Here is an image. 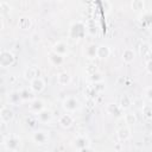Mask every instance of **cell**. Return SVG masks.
I'll return each instance as SVG.
<instances>
[{"label":"cell","mask_w":152,"mask_h":152,"mask_svg":"<svg viewBox=\"0 0 152 152\" xmlns=\"http://www.w3.org/2000/svg\"><path fill=\"white\" fill-rule=\"evenodd\" d=\"M87 31L88 28L86 23H83L82 20H76V21H72L69 26V37L72 40H80L86 37Z\"/></svg>","instance_id":"1"},{"label":"cell","mask_w":152,"mask_h":152,"mask_svg":"<svg viewBox=\"0 0 152 152\" xmlns=\"http://www.w3.org/2000/svg\"><path fill=\"white\" fill-rule=\"evenodd\" d=\"M62 107L63 109L65 110V113H75L77 110H80L81 108V102L80 100L76 97V96H72V95H69L66 96L63 101H62Z\"/></svg>","instance_id":"2"},{"label":"cell","mask_w":152,"mask_h":152,"mask_svg":"<svg viewBox=\"0 0 152 152\" xmlns=\"http://www.w3.org/2000/svg\"><path fill=\"white\" fill-rule=\"evenodd\" d=\"M15 63V56L10 50H0V66L10 68Z\"/></svg>","instance_id":"3"},{"label":"cell","mask_w":152,"mask_h":152,"mask_svg":"<svg viewBox=\"0 0 152 152\" xmlns=\"http://www.w3.org/2000/svg\"><path fill=\"white\" fill-rule=\"evenodd\" d=\"M32 141L37 145H45L49 141V133L44 129H37L32 133Z\"/></svg>","instance_id":"4"},{"label":"cell","mask_w":152,"mask_h":152,"mask_svg":"<svg viewBox=\"0 0 152 152\" xmlns=\"http://www.w3.org/2000/svg\"><path fill=\"white\" fill-rule=\"evenodd\" d=\"M5 145H6V148L10 150L11 152H17L20 147V138L15 134H12L5 138Z\"/></svg>","instance_id":"5"},{"label":"cell","mask_w":152,"mask_h":152,"mask_svg":"<svg viewBox=\"0 0 152 152\" xmlns=\"http://www.w3.org/2000/svg\"><path fill=\"white\" fill-rule=\"evenodd\" d=\"M45 89V82L42 77H36L30 81V90L33 94H40Z\"/></svg>","instance_id":"6"},{"label":"cell","mask_w":152,"mask_h":152,"mask_svg":"<svg viewBox=\"0 0 152 152\" xmlns=\"http://www.w3.org/2000/svg\"><path fill=\"white\" fill-rule=\"evenodd\" d=\"M51 51L55 52V53H57V55H59V56L65 57V56L68 55V52H69V46H68V44H66L65 42L58 40V42H56V43L52 45Z\"/></svg>","instance_id":"7"},{"label":"cell","mask_w":152,"mask_h":152,"mask_svg":"<svg viewBox=\"0 0 152 152\" xmlns=\"http://www.w3.org/2000/svg\"><path fill=\"white\" fill-rule=\"evenodd\" d=\"M44 108H45L44 101L40 100V99H38V97L32 99V100L30 101V103H28V110H30L32 114H36V115H37L40 110H43Z\"/></svg>","instance_id":"8"},{"label":"cell","mask_w":152,"mask_h":152,"mask_svg":"<svg viewBox=\"0 0 152 152\" xmlns=\"http://www.w3.org/2000/svg\"><path fill=\"white\" fill-rule=\"evenodd\" d=\"M72 145L77 151H80V150H82L87 146H90V140L86 135H77V137L74 138Z\"/></svg>","instance_id":"9"},{"label":"cell","mask_w":152,"mask_h":152,"mask_svg":"<svg viewBox=\"0 0 152 152\" xmlns=\"http://www.w3.org/2000/svg\"><path fill=\"white\" fill-rule=\"evenodd\" d=\"M52 119H53L52 110L48 109L46 107L37 114V120H38L39 122H42V124H50V122L52 121Z\"/></svg>","instance_id":"10"},{"label":"cell","mask_w":152,"mask_h":152,"mask_svg":"<svg viewBox=\"0 0 152 152\" xmlns=\"http://www.w3.org/2000/svg\"><path fill=\"white\" fill-rule=\"evenodd\" d=\"M74 116L70 114V113H65V114H62L58 119V125L62 127V128H70L72 125H74Z\"/></svg>","instance_id":"11"},{"label":"cell","mask_w":152,"mask_h":152,"mask_svg":"<svg viewBox=\"0 0 152 152\" xmlns=\"http://www.w3.org/2000/svg\"><path fill=\"white\" fill-rule=\"evenodd\" d=\"M84 57L89 61H93L95 58H97V45L91 43V44H88L86 48H84Z\"/></svg>","instance_id":"12"},{"label":"cell","mask_w":152,"mask_h":152,"mask_svg":"<svg viewBox=\"0 0 152 152\" xmlns=\"http://www.w3.org/2000/svg\"><path fill=\"white\" fill-rule=\"evenodd\" d=\"M48 59H49L50 64L53 65V66H56V68L63 65L64 62H65V58H64L63 56H59V55H57V53H55V52H52V51H50V52L48 53Z\"/></svg>","instance_id":"13"},{"label":"cell","mask_w":152,"mask_h":152,"mask_svg":"<svg viewBox=\"0 0 152 152\" xmlns=\"http://www.w3.org/2000/svg\"><path fill=\"white\" fill-rule=\"evenodd\" d=\"M135 57H137V53H135V51H134L133 49H131V48H126V49H124L122 55H121V58H122L124 63H126V64H131V63L134 62Z\"/></svg>","instance_id":"14"},{"label":"cell","mask_w":152,"mask_h":152,"mask_svg":"<svg viewBox=\"0 0 152 152\" xmlns=\"http://www.w3.org/2000/svg\"><path fill=\"white\" fill-rule=\"evenodd\" d=\"M116 135H118V139L120 141H127L131 139L132 137V132H131V128L129 126H122L118 129L116 132Z\"/></svg>","instance_id":"15"},{"label":"cell","mask_w":152,"mask_h":152,"mask_svg":"<svg viewBox=\"0 0 152 152\" xmlns=\"http://www.w3.org/2000/svg\"><path fill=\"white\" fill-rule=\"evenodd\" d=\"M56 82L58 86H68L71 82V75L68 71H61L57 74Z\"/></svg>","instance_id":"16"},{"label":"cell","mask_w":152,"mask_h":152,"mask_svg":"<svg viewBox=\"0 0 152 152\" xmlns=\"http://www.w3.org/2000/svg\"><path fill=\"white\" fill-rule=\"evenodd\" d=\"M14 119V113H13V110L11 109V108H8V107H4L2 108V110L0 112V120L4 122V124H8V122H11L12 120Z\"/></svg>","instance_id":"17"},{"label":"cell","mask_w":152,"mask_h":152,"mask_svg":"<svg viewBox=\"0 0 152 152\" xmlns=\"http://www.w3.org/2000/svg\"><path fill=\"white\" fill-rule=\"evenodd\" d=\"M39 77V69L34 65H31L24 70V78L27 81H32L33 78Z\"/></svg>","instance_id":"18"},{"label":"cell","mask_w":152,"mask_h":152,"mask_svg":"<svg viewBox=\"0 0 152 152\" xmlns=\"http://www.w3.org/2000/svg\"><path fill=\"white\" fill-rule=\"evenodd\" d=\"M17 25H18V27H19L20 30L26 31V30H28V28L32 27V19H31L30 17L23 15V17H20V18L18 19Z\"/></svg>","instance_id":"19"},{"label":"cell","mask_w":152,"mask_h":152,"mask_svg":"<svg viewBox=\"0 0 152 152\" xmlns=\"http://www.w3.org/2000/svg\"><path fill=\"white\" fill-rule=\"evenodd\" d=\"M110 48L106 44H101V45H97V58L100 59H106L110 56Z\"/></svg>","instance_id":"20"},{"label":"cell","mask_w":152,"mask_h":152,"mask_svg":"<svg viewBox=\"0 0 152 152\" xmlns=\"http://www.w3.org/2000/svg\"><path fill=\"white\" fill-rule=\"evenodd\" d=\"M106 110H107V113L108 114H110V115H115V116H121L122 114V109L120 108V106L118 104V103H108L107 106H106Z\"/></svg>","instance_id":"21"},{"label":"cell","mask_w":152,"mask_h":152,"mask_svg":"<svg viewBox=\"0 0 152 152\" xmlns=\"http://www.w3.org/2000/svg\"><path fill=\"white\" fill-rule=\"evenodd\" d=\"M139 52H140V55L145 58V61H146V59H151V45H150V43L144 42L142 44H140V46H139Z\"/></svg>","instance_id":"22"},{"label":"cell","mask_w":152,"mask_h":152,"mask_svg":"<svg viewBox=\"0 0 152 152\" xmlns=\"http://www.w3.org/2000/svg\"><path fill=\"white\" fill-rule=\"evenodd\" d=\"M131 8L135 12L142 13L144 10H145V1L144 0H133L131 2Z\"/></svg>","instance_id":"23"},{"label":"cell","mask_w":152,"mask_h":152,"mask_svg":"<svg viewBox=\"0 0 152 152\" xmlns=\"http://www.w3.org/2000/svg\"><path fill=\"white\" fill-rule=\"evenodd\" d=\"M124 121H125L126 126H131V125L137 124L138 118H137V115H135L133 112H128V113H126V114L124 115Z\"/></svg>","instance_id":"24"},{"label":"cell","mask_w":152,"mask_h":152,"mask_svg":"<svg viewBox=\"0 0 152 152\" xmlns=\"http://www.w3.org/2000/svg\"><path fill=\"white\" fill-rule=\"evenodd\" d=\"M19 94H20L21 101H31L32 99H34V97H32L33 93H32L28 88H24V89L19 90Z\"/></svg>","instance_id":"25"},{"label":"cell","mask_w":152,"mask_h":152,"mask_svg":"<svg viewBox=\"0 0 152 152\" xmlns=\"http://www.w3.org/2000/svg\"><path fill=\"white\" fill-rule=\"evenodd\" d=\"M141 112H142L144 118H145L147 121H150V120L152 119V107H151L150 103H145V104H142Z\"/></svg>","instance_id":"26"},{"label":"cell","mask_w":152,"mask_h":152,"mask_svg":"<svg viewBox=\"0 0 152 152\" xmlns=\"http://www.w3.org/2000/svg\"><path fill=\"white\" fill-rule=\"evenodd\" d=\"M8 102L11 104H14V106H17L19 102H21V97H20L19 91H12L8 95Z\"/></svg>","instance_id":"27"},{"label":"cell","mask_w":152,"mask_h":152,"mask_svg":"<svg viewBox=\"0 0 152 152\" xmlns=\"http://www.w3.org/2000/svg\"><path fill=\"white\" fill-rule=\"evenodd\" d=\"M131 104H132V99L129 96H127V95H124L121 97V100H120V103H119V106H120V108L122 110L128 109L131 107Z\"/></svg>","instance_id":"28"},{"label":"cell","mask_w":152,"mask_h":152,"mask_svg":"<svg viewBox=\"0 0 152 152\" xmlns=\"http://www.w3.org/2000/svg\"><path fill=\"white\" fill-rule=\"evenodd\" d=\"M89 81L91 82V84L93 83H97V82H102L103 81V76H102V74L100 71H96V72L89 75Z\"/></svg>","instance_id":"29"},{"label":"cell","mask_w":152,"mask_h":152,"mask_svg":"<svg viewBox=\"0 0 152 152\" xmlns=\"http://www.w3.org/2000/svg\"><path fill=\"white\" fill-rule=\"evenodd\" d=\"M97 94L99 93H101V91H103L104 89H106V84H104V82L102 81V82H97V83H93L91 86H90Z\"/></svg>","instance_id":"30"},{"label":"cell","mask_w":152,"mask_h":152,"mask_svg":"<svg viewBox=\"0 0 152 152\" xmlns=\"http://www.w3.org/2000/svg\"><path fill=\"white\" fill-rule=\"evenodd\" d=\"M96 71H99V70H97V68H96V65H95L94 63H89V64L86 66V72H87L88 76L91 75V74H94V72H96Z\"/></svg>","instance_id":"31"},{"label":"cell","mask_w":152,"mask_h":152,"mask_svg":"<svg viewBox=\"0 0 152 152\" xmlns=\"http://www.w3.org/2000/svg\"><path fill=\"white\" fill-rule=\"evenodd\" d=\"M144 91H145V99H146V100H147V102L150 103V102L152 101V87H151V86L146 87Z\"/></svg>","instance_id":"32"},{"label":"cell","mask_w":152,"mask_h":152,"mask_svg":"<svg viewBox=\"0 0 152 152\" xmlns=\"http://www.w3.org/2000/svg\"><path fill=\"white\" fill-rule=\"evenodd\" d=\"M40 40H42V39H40V36H39L37 32L32 33V36H31V42H32L33 44H38Z\"/></svg>","instance_id":"33"},{"label":"cell","mask_w":152,"mask_h":152,"mask_svg":"<svg viewBox=\"0 0 152 152\" xmlns=\"http://www.w3.org/2000/svg\"><path fill=\"white\" fill-rule=\"evenodd\" d=\"M101 5H102V6H103V8L106 10V13H108V12L112 10V4H110L109 1H107V0L102 1V2H101Z\"/></svg>","instance_id":"34"},{"label":"cell","mask_w":152,"mask_h":152,"mask_svg":"<svg viewBox=\"0 0 152 152\" xmlns=\"http://www.w3.org/2000/svg\"><path fill=\"white\" fill-rule=\"evenodd\" d=\"M145 69H146V71H147L148 75L152 74V70H151V59H146L145 61Z\"/></svg>","instance_id":"35"},{"label":"cell","mask_w":152,"mask_h":152,"mask_svg":"<svg viewBox=\"0 0 152 152\" xmlns=\"http://www.w3.org/2000/svg\"><path fill=\"white\" fill-rule=\"evenodd\" d=\"M77 152H95V150L91 146H87V147H84V148H82V150H80Z\"/></svg>","instance_id":"36"},{"label":"cell","mask_w":152,"mask_h":152,"mask_svg":"<svg viewBox=\"0 0 152 152\" xmlns=\"http://www.w3.org/2000/svg\"><path fill=\"white\" fill-rule=\"evenodd\" d=\"M2 144H5V137L0 133V145H2Z\"/></svg>","instance_id":"37"},{"label":"cell","mask_w":152,"mask_h":152,"mask_svg":"<svg viewBox=\"0 0 152 152\" xmlns=\"http://www.w3.org/2000/svg\"><path fill=\"white\" fill-rule=\"evenodd\" d=\"M2 28H4V21H2V19L0 18V32H1Z\"/></svg>","instance_id":"38"},{"label":"cell","mask_w":152,"mask_h":152,"mask_svg":"<svg viewBox=\"0 0 152 152\" xmlns=\"http://www.w3.org/2000/svg\"><path fill=\"white\" fill-rule=\"evenodd\" d=\"M4 107H5V104H4V103H2L1 101H0V112L2 110V108H4Z\"/></svg>","instance_id":"39"},{"label":"cell","mask_w":152,"mask_h":152,"mask_svg":"<svg viewBox=\"0 0 152 152\" xmlns=\"http://www.w3.org/2000/svg\"><path fill=\"white\" fill-rule=\"evenodd\" d=\"M0 18H1V12H0Z\"/></svg>","instance_id":"40"},{"label":"cell","mask_w":152,"mask_h":152,"mask_svg":"<svg viewBox=\"0 0 152 152\" xmlns=\"http://www.w3.org/2000/svg\"><path fill=\"white\" fill-rule=\"evenodd\" d=\"M119 152H124V151H119Z\"/></svg>","instance_id":"41"}]
</instances>
